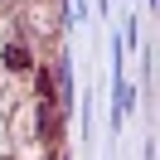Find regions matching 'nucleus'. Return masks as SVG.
Listing matches in <instances>:
<instances>
[{"instance_id": "1", "label": "nucleus", "mask_w": 160, "mask_h": 160, "mask_svg": "<svg viewBox=\"0 0 160 160\" xmlns=\"http://www.w3.org/2000/svg\"><path fill=\"white\" fill-rule=\"evenodd\" d=\"M5 68H15V73H29V68H34V53H29V44H5Z\"/></svg>"}]
</instances>
